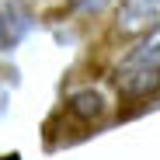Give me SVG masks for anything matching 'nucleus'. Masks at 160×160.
<instances>
[{"instance_id": "1", "label": "nucleus", "mask_w": 160, "mask_h": 160, "mask_svg": "<svg viewBox=\"0 0 160 160\" xmlns=\"http://www.w3.org/2000/svg\"><path fill=\"white\" fill-rule=\"evenodd\" d=\"M115 87L122 98H146L160 91V28L146 32L115 66Z\"/></svg>"}, {"instance_id": "2", "label": "nucleus", "mask_w": 160, "mask_h": 160, "mask_svg": "<svg viewBox=\"0 0 160 160\" xmlns=\"http://www.w3.org/2000/svg\"><path fill=\"white\" fill-rule=\"evenodd\" d=\"M118 32L125 35H146L153 28H160V0H122L118 4Z\"/></svg>"}, {"instance_id": "3", "label": "nucleus", "mask_w": 160, "mask_h": 160, "mask_svg": "<svg viewBox=\"0 0 160 160\" xmlns=\"http://www.w3.org/2000/svg\"><path fill=\"white\" fill-rule=\"evenodd\" d=\"M28 32V11L18 4H0V52L14 49Z\"/></svg>"}, {"instance_id": "4", "label": "nucleus", "mask_w": 160, "mask_h": 160, "mask_svg": "<svg viewBox=\"0 0 160 160\" xmlns=\"http://www.w3.org/2000/svg\"><path fill=\"white\" fill-rule=\"evenodd\" d=\"M66 108H70L80 122H94V118L104 115V98H101V91H77V94L70 98Z\"/></svg>"}, {"instance_id": "5", "label": "nucleus", "mask_w": 160, "mask_h": 160, "mask_svg": "<svg viewBox=\"0 0 160 160\" xmlns=\"http://www.w3.org/2000/svg\"><path fill=\"white\" fill-rule=\"evenodd\" d=\"M0 160H18V157H14V153H11V157H0Z\"/></svg>"}]
</instances>
